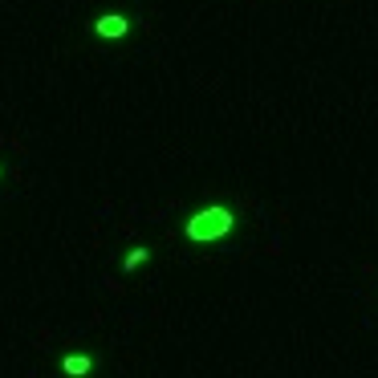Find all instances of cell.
Returning a JSON list of instances; mask_svg holds the SVG:
<instances>
[{
	"mask_svg": "<svg viewBox=\"0 0 378 378\" xmlns=\"http://www.w3.org/2000/svg\"><path fill=\"white\" fill-rule=\"evenodd\" d=\"M61 370L70 378H85L94 370V358H90V354H65V358H61Z\"/></svg>",
	"mask_w": 378,
	"mask_h": 378,
	"instance_id": "3",
	"label": "cell"
},
{
	"mask_svg": "<svg viewBox=\"0 0 378 378\" xmlns=\"http://www.w3.org/2000/svg\"><path fill=\"white\" fill-rule=\"evenodd\" d=\"M94 37L98 41H126L130 37V17L126 12H102L94 21Z\"/></svg>",
	"mask_w": 378,
	"mask_h": 378,
	"instance_id": "2",
	"label": "cell"
},
{
	"mask_svg": "<svg viewBox=\"0 0 378 378\" xmlns=\"http://www.w3.org/2000/svg\"><path fill=\"white\" fill-rule=\"evenodd\" d=\"M232 228H236V216H232V208L211 204V208H200L191 220H187L183 236H187L191 244H216V240H224Z\"/></svg>",
	"mask_w": 378,
	"mask_h": 378,
	"instance_id": "1",
	"label": "cell"
},
{
	"mask_svg": "<svg viewBox=\"0 0 378 378\" xmlns=\"http://www.w3.org/2000/svg\"><path fill=\"white\" fill-rule=\"evenodd\" d=\"M147 260H151V249H130V252H126V260H123V269H126V273H134V269H138V264H147Z\"/></svg>",
	"mask_w": 378,
	"mask_h": 378,
	"instance_id": "4",
	"label": "cell"
}]
</instances>
